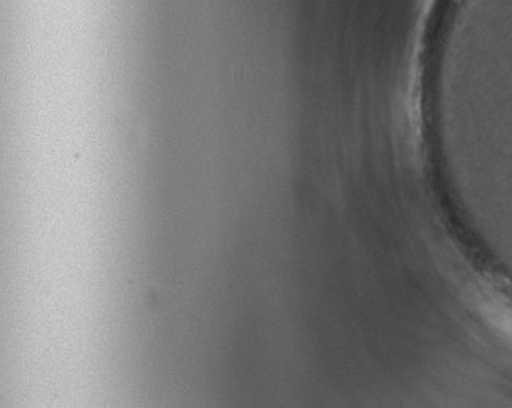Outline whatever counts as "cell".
Here are the masks:
<instances>
[{
	"label": "cell",
	"mask_w": 512,
	"mask_h": 408,
	"mask_svg": "<svg viewBox=\"0 0 512 408\" xmlns=\"http://www.w3.org/2000/svg\"><path fill=\"white\" fill-rule=\"evenodd\" d=\"M477 310L488 328L512 345V302L496 290H480Z\"/></svg>",
	"instance_id": "cell-1"
}]
</instances>
